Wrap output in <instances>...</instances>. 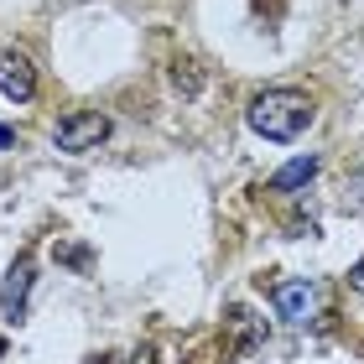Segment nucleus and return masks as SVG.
Here are the masks:
<instances>
[{
    "label": "nucleus",
    "mask_w": 364,
    "mask_h": 364,
    "mask_svg": "<svg viewBox=\"0 0 364 364\" xmlns=\"http://www.w3.org/2000/svg\"><path fill=\"white\" fill-rule=\"evenodd\" d=\"M312 114H318V109H312V99H307L302 89H266V94L250 99V109H245V125H250L255 136L287 146V141H296V136L312 125Z\"/></svg>",
    "instance_id": "obj_1"
},
{
    "label": "nucleus",
    "mask_w": 364,
    "mask_h": 364,
    "mask_svg": "<svg viewBox=\"0 0 364 364\" xmlns=\"http://www.w3.org/2000/svg\"><path fill=\"white\" fill-rule=\"evenodd\" d=\"M109 136V114L99 109H78L68 120H58V151H94Z\"/></svg>",
    "instance_id": "obj_2"
},
{
    "label": "nucleus",
    "mask_w": 364,
    "mask_h": 364,
    "mask_svg": "<svg viewBox=\"0 0 364 364\" xmlns=\"http://www.w3.org/2000/svg\"><path fill=\"white\" fill-rule=\"evenodd\" d=\"M0 94L16 99V105H26V99L37 94V68H31V58L21 47H6V53H0Z\"/></svg>",
    "instance_id": "obj_3"
},
{
    "label": "nucleus",
    "mask_w": 364,
    "mask_h": 364,
    "mask_svg": "<svg viewBox=\"0 0 364 364\" xmlns=\"http://www.w3.org/2000/svg\"><path fill=\"white\" fill-rule=\"evenodd\" d=\"M271 307H276V318H287V323H307L312 312H318V287H312V281H281L271 291Z\"/></svg>",
    "instance_id": "obj_4"
},
{
    "label": "nucleus",
    "mask_w": 364,
    "mask_h": 364,
    "mask_svg": "<svg viewBox=\"0 0 364 364\" xmlns=\"http://www.w3.org/2000/svg\"><path fill=\"white\" fill-rule=\"evenodd\" d=\"M26 287H31V260L21 255V260H16V266H11V276H6V287H0V318H6V323H16V318H21Z\"/></svg>",
    "instance_id": "obj_5"
},
{
    "label": "nucleus",
    "mask_w": 364,
    "mask_h": 364,
    "mask_svg": "<svg viewBox=\"0 0 364 364\" xmlns=\"http://www.w3.org/2000/svg\"><path fill=\"white\" fill-rule=\"evenodd\" d=\"M312 177H318V156H291L287 167L266 182V188H271V193H296V188H307Z\"/></svg>",
    "instance_id": "obj_6"
},
{
    "label": "nucleus",
    "mask_w": 364,
    "mask_h": 364,
    "mask_svg": "<svg viewBox=\"0 0 364 364\" xmlns=\"http://www.w3.org/2000/svg\"><path fill=\"white\" fill-rule=\"evenodd\" d=\"M172 84L188 94V99L203 89V78H198V63H193V58H177V63H172Z\"/></svg>",
    "instance_id": "obj_7"
},
{
    "label": "nucleus",
    "mask_w": 364,
    "mask_h": 364,
    "mask_svg": "<svg viewBox=\"0 0 364 364\" xmlns=\"http://www.w3.org/2000/svg\"><path fill=\"white\" fill-rule=\"evenodd\" d=\"M343 208L364 213V167H359V172H349V182H343Z\"/></svg>",
    "instance_id": "obj_8"
},
{
    "label": "nucleus",
    "mask_w": 364,
    "mask_h": 364,
    "mask_svg": "<svg viewBox=\"0 0 364 364\" xmlns=\"http://www.w3.org/2000/svg\"><path fill=\"white\" fill-rule=\"evenodd\" d=\"M130 364H156V349H151V343H141V349L130 354Z\"/></svg>",
    "instance_id": "obj_9"
},
{
    "label": "nucleus",
    "mask_w": 364,
    "mask_h": 364,
    "mask_svg": "<svg viewBox=\"0 0 364 364\" xmlns=\"http://www.w3.org/2000/svg\"><path fill=\"white\" fill-rule=\"evenodd\" d=\"M349 281H354V287L364 291V266H354V271H349Z\"/></svg>",
    "instance_id": "obj_10"
},
{
    "label": "nucleus",
    "mask_w": 364,
    "mask_h": 364,
    "mask_svg": "<svg viewBox=\"0 0 364 364\" xmlns=\"http://www.w3.org/2000/svg\"><path fill=\"white\" fill-rule=\"evenodd\" d=\"M11 141H16V130H11V125H0V146H11Z\"/></svg>",
    "instance_id": "obj_11"
}]
</instances>
